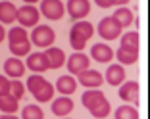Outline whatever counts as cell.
<instances>
[{"label":"cell","instance_id":"cell-1","mask_svg":"<svg viewBox=\"0 0 150 119\" xmlns=\"http://www.w3.org/2000/svg\"><path fill=\"white\" fill-rule=\"evenodd\" d=\"M27 88L37 98V102H50L54 96V84H50L42 75H29Z\"/></svg>","mask_w":150,"mask_h":119},{"label":"cell","instance_id":"cell-2","mask_svg":"<svg viewBox=\"0 0 150 119\" xmlns=\"http://www.w3.org/2000/svg\"><path fill=\"white\" fill-rule=\"evenodd\" d=\"M94 33V27L91 25L88 21H77L73 27H71L69 31V44L71 48H75L77 52H81V50L87 46L88 39L93 37Z\"/></svg>","mask_w":150,"mask_h":119},{"label":"cell","instance_id":"cell-3","mask_svg":"<svg viewBox=\"0 0 150 119\" xmlns=\"http://www.w3.org/2000/svg\"><path fill=\"white\" fill-rule=\"evenodd\" d=\"M54 39H56V35L48 25H35L29 42H33L35 46H40V48H48L54 44Z\"/></svg>","mask_w":150,"mask_h":119},{"label":"cell","instance_id":"cell-4","mask_svg":"<svg viewBox=\"0 0 150 119\" xmlns=\"http://www.w3.org/2000/svg\"><path fill=\"white\" fill-rule=\"evenodd\" d=\"M39 18H40L39 10L31 4H25L23 8H18V13H16V19L19 21L21 27H35L39 23Z\"/></svg>","mask_w":150,"mask_h":119},{"label":"cell","instance_id":"cell-5","mask_svg":"<svg viewBox=\"0 0 150 119\" xmlns=\"http://www.w3.org/2000/svg\"><path fill=\"white\" fill-rule=\"evenodd\" d=\"M98 35L104 40H114L121 35V27H119V23L110 15V18H104L98 23Z\"/></svg>","mask_w":150,"mask_h":119},{"label":"cell","instance_id":"cell-6","mask_svg":"<svg viewBox=\"0 0 150 119\" xmlns=\"http://www.w3.org/2000/svg\"><path fill=\"white\" fill-rule=\"evenodd\" d=\"M39 12H42L44 18L58 21V19L64 18L66 6H64L60 0H42V2H40V10H39Z\"/></svg>","mask_w":150,"mask_h":119},{"label":"cell","instance_id":"cell-7","mask_svg":"<svg viewBox=\"0 0 150 119\" xmlns=\"http://www.w3.org/2000/svg\"><path fill=\"white\" fill-rule=\"evenodd\" d=\"M67 60V71H69L71 75H79L81 71L88 69V63H91V60H88V56H85L83 52H75L71 54L69 58H66Z\"/></svg>","mask_w":150,"mask_h":119},{"label":"cell","instance_id":"cell-8","mask_svg":"<svg viewBox=\"0 0 150 119\" xmlns=\"http://www.w3.org/2000/svg\"><path fill=\"white\" fill-rule=\"evenodd\" d=\"M117 94H119V98H121L123 102L135 104V106L139 104V84L135 83V81H129V83H121V87H119Z\"/></svg>","mask_w":150,"mask_h":119},{"label":"cell","instance_id":"cell-9","mask_svg":"<svg viewBox=\"0 0 150 119\" xmlns=\"http://www.w3.org/2000/svg\"><path fill=\"white\" fill-rule=\"evenodd\" d=\"M67 13L71 19H83L88 12H91V4L88 0H67Z\"/></svg>","mask_w":150,"mask_h":119},{"label":"cell","instance_id":"cell-10","mask_svg":"<svg viewBox=\"0 0 150 119\" xmlns=\"http://www.w3.org/2000/svg\"><path fill=\"white\" fill-rule=\"evenodd\" d=\"M102 81H104L102 73L96 71V69H91V67L79 73V83L83 84V87H87V88H98L102 84Z\"/></svg>","mask_w":150,"mask_h":119},{"label":"cell","instance_id":"cell-11","mask_svg":"<svg viewBox=\"0 0 150 119\" xmlns=\"http://www.w3.org/2000/svg\"><path fill=\"white\" fill-rule=\"evenodd\" d=\"M27 69H31L33 73H44L46 69H50L48 60H46L44 52L29 54V58H27Z\"/></svg>","mask_w":150,"mask_h":119},{"label":"cell","instance_id":"cell-12","mask_svg":"<svg viewBox=\"0 0 150 119\" xmlns=\"http://www.w3.org/2000/svg\"><path fill=\"white\" fill-rule=\"evenodd\" d=\"M73 106L75 104L69 96H62V98H58V100L52 102V113L58 115V117H66L67 113L73 111Z\"/></svg>","mask_w":150,"mask_h":119},{"label":"cell","instance_id":"cell-13","mask_svg":"<svg viewBox=\"0 0 150 119\" xmlns=\"http://www.w3.org/2000/svg\"><path fill=\"white\" fill-rule=\"evenodd\" d=\"M4 71H6V75H8V77L19 79V77L25 75V63L13 56V58H10V60H6V63H4Z\"/></svg>","mask_w":150,"mask_h":119},{"label":"cell","instance_id":"cell-14","mask_svg":"<svg viewBox=\"0 0 150 119\" xmlns=\"http://www.w3.org/2000/svg\"><path fill=\"white\" fill-rule=\"evenodd\" d=\"M106 81H108V84H112V87H119L121 83H125V69H123V65H121V63H114V65L108 67Z\"/></svg>","mask_w":150,"mask_h":119},{"label":"cell","instance_id":"cell-15","mask_svg":"<svg viewBox=\"0 0 150 119\" xmlns=\"http://www.w3.org/2000/svg\"><path fill=\"white\" fill-rule=\"evenodd\" d=\"M44 56L48 60L50 69H60V67L66 63V54H64L62 48H52V46H48L46 52H44Z\"/></svg>","mask_w":150,"mask_h":119},{"label":"cell","instance_id":"cell-16","mask_svg":"<svg viewBox=\"0 0 150 119\" xmlns=\"http://www.w3.org/2000/svg\"><path fill=\"white\" fill-rule=\"evenodd\" d=\"M91 58H93L94 62L106 63L114 58V50H112L108 44H94L93 48H91Z\"/></svg>","mask_w":150,"mask_h":119},{"label":"cell","instance_id":"cell-17","mask_svg":"<svg viewBox=\"0 0 150 119\" xmlns=\"http://www.w3.org/2000/svg\"><path fill=\"white\" fill-rule=\"evenodd\" d=\"M56 88H58V92H62L64 96H69V94H73L77 90V81L71 75H62L56 81Z\"/></svg>","mask_w":150,"mask_h":119},{"label":"cell","instance_id":"cell-18","mask_svg":"<svg viewBox=\"0 0 150 119\" xmlns=\"http://www.w3.org/2000/svg\"><path fill=\"white\" fill-rule=\"evenodd\" d=\"M106 100V96H104V92L102 90H87V92L81 96V102H83V106L87 108V110H93L94 106H98L100 102Z\"/></svg>","mask_w":150,"mask_h":119},{"label":"cell","instance_id":"cell-19","mask_svg":"<svg viewBox=\"0 0 150 119\" xmlns=\"http://www.w3.org/2000/svg\"><path fill=\"white\" fill-rule=\"evenodd\" d=\"M121 50L125 52H133V54H139V33L131 31V33H125L121 37Z\"/></svg>","mask_w":150,"mask_h":119},{"label":"cell","instance_id":"cell-20","mask_svg":"<svg viewBox=\"0 0 150 119\" xmlns=\"http://www.w3.org/2000/svg\"><path fill=\"white\" fill-rule=\"evenodd\" d=\"M16 13H18V8L12 2H8V0L0 2V23H13L16 21Z\"/></svg>","mask_w":150,"mask_h":119},{"label":"cell","instance_id":"cell-21","mask_svg":"<svg viewBox=\"0 0 150 119\" xmlns=\"http://www.w3.org/2000/svg\"><path fill=\"white\" fill-rule=\"evenodd\" d=\"M112 18L119 23V27H121V29H125V27H129L133 23V12L129 8H117Z\"/></svg>","mask_w":150,"mask_h":119},{"label":"cell","instance_id":"cell-22","mask_svg":"<svg viewBox=\"0 0 150 119\" xmlns=\"http://www.w3.org/2000/svg\"><path fill=\"white\" fill-rule=\"evenodd\" d=\"M18 100L12 96V94H4V96H0V111H4V113H16L18 111Z\"/></svg>","mask_w":150,"mask_h":119},{"label":"cell","instance_id":"cell-23","mask_svg":"<svg viewBox=\"0 0 150 119\" xmlns=\"http://www.w3.org/2000/svg\"><path fill=\"white\" fill-rule=\"evenodd\" d=\"M27 40H29V37H27V31L23 27H13V29H10V33H8V42L10 44L27 42Z\"/></svg>","mask_w":150,"mask_h":119},{"label":"cell","instance_id":"cell-24","mask_svg":"<svg viewBox=\"0 0 150 119\" xmlns=\"http://www.w3.org/2000/svg\"><path fill=\"white\" fill-rule=\"evenodd\" d=\"M31 46L33 44L29 42V40H27V42H16V44H10V52H12L16 58L29 56V54H31Z\"/></svg>","mask_w":150,"mask_h":119},{"label":"cell","instance_id":"cell-25","mask_svg":"<svg viewBox=\"0 0 150 119\" xmlns=\"http://www.w3.org/2000/svg\"><path fill=\"white\" fill-rule=\"evenodd\" d=\"M88 111H91V115H93V117H96V119H104V117H108V115H110V111H112L110 102L104 100V102H100L98 106H94L93 110H88Z\"/></svg>","mask_w":150,"mask_h":119},{"label":"cell","instance_id":"cell-26","mask_svg":"<svg viewBox=\"0 0 150 119\" xmlns=\"http://www.w3.org/2000/svg\"><path fill=\"white\" fill-rule=\"evenodd\" d=\"M115 119H139V111L133 106H119L115 111Z\"/></svg>","mask_w":150,"mask_h":119},{"label":"cell","instance_id":"cell-27","mask_svg":"<svg viewBox=\"0 0 150 119\" xmlns=\"http://www.w3.org/2000/svg\"><path fill=\"white\" fill-rule=\"evenodd\" d=\"M21 119H44V113L39 106H25L21 111Z\"/></svg>","mask_w":150,"mask_h":119},{"label":"cell","instance_id":"cell-28","mask_svg":"<svg viewBox=\"0 0 150 119\" xmlns=\"http://www.w3.org/2000/svg\"><path fill=\"white\" fill-rule=\"evenodd\" d=\"M10 94L19 102L23 98V94H25V84H23L21 81H18V79L10 81Z\"/></svg>","mask_w":150,"mask_h":119},{"label":"cell","instance_id":"cell-29","mask_svg":"<svg viewBox=\"0 0 150 119\" xmlns=\"http://www.w3.org/2000/svg\"><path fill=\"white\" fill-rule=\"evenodd\" d=\"M115 58L119 60V63H135L139 60V54H133V52H125V50L119 48L115 52Z\"/></svg>","mask_w":150,"mask_h":119},{"label":"cell","instance_id":"cell-30","mask_svg":"<svg viewBox=\"0 0 150 119\" xmlns=\"http://www.w3.org/2000/svg\"><path fill=\"white\" fill-rule=\"evenodd\" d=\"M10 94V79L6 75H0V96Z\"/></svg>","mask_w":150,"mask_h":119},{"label":"cell","instance_id":"cell-31","mask_svg":"<svg viewBox=\"0 0 150 119\" xmlns=\"http://www.w3.org/2000/svg\"><path fill=\"white\" fill-rule=\"evenodd\" d=\"M96 4L100 8H112V6H115V0H96Z\"/></svg>","mask_w":150,"mask_h":119},{"label":"cell","instance_id":"cell-32","mask_svg":"<svg viewBox=\"0 0 150 119\" xmlns=\"http://www.w3.org/2000/svg\"><path fill=\"white\" fill-rule=\"evenodd\" d=\"M4 39H6V29L2 27V23H0V42H2Z\"/></svg>","mask_w":150,"mask_h":119},{"label":"cell","instance_id":"cell-33","mask_svg":"<svg viewBox=\"0 0 150 119\" xmlns=\"http://www.w3.org/2000/svg\"><path fill=\"white\" fill-rule=\"evenodd\" d=\"M0 119H18V117H16V115H13V113H6V115H2V117H0Z\"/></svg>","mask_w":150,"mask_h":119},{"label":"cell","instance_id":"cell-34","mask_svg":"<svg viewBox=\"0 0 150 119\" xmlns=\"http://www.w3.org/2000/svg\"><path fill=\"white\" fill-rule=\"evenodd\" d=\"M127 2H129V0H115V4H117V6H123V4H127Z\"/></svg>","mask_w":150,"mask_h":119},{"label":"cell","instance_id":"cell-35","mask_svg":"<svg viewBox=\"0 0 150 119\" xmlns=\"http://www.w3.org/2000/svg\"><path fill=\"white\" fill-rule=\"evenodd\" d=\"M23 2H27V4H33V2H37V0H23Z\"/></svg>","mask_w":150,"mask_h":119},{"label":"cell","instance_id":"cell-36","mask_svg":"<svg viewBox=\"0 0 150 119\" xmlns=\"http://www.w3.org/2000/svg\"><path fill=\"white\" fill-rule=\"evenodd\" d=\"M64 119H69V117H64Z\"/></svg>","mask_w":150,"mask_h":119}]
</instances>
